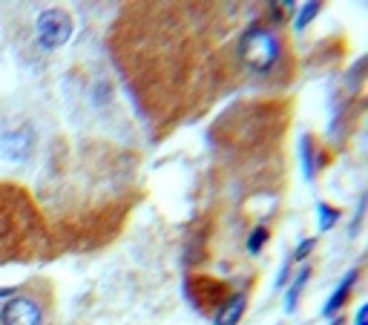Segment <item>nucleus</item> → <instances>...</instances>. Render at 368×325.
<instances>
[{
  "label": "nucleus",
  "instance_id": "f257e3e1",
  "mask_svg": "<svg viewBox=\"0 0 368 325\" xmlns=\"http://www.w3.org/2000/svg\"><path fill=\"white\" fill-rule=\"evenodd\" d=\"M49 253V230L35 202L0 184V262H35Z\"/></svg>",
  "mask_w": 368,
  "mask_h": 325
},
{
  "label": "nucleus",
  "instance_id": "f03ea898",
  "mask_svg": "<svg viewBox=\"0 0 368 325\" xmlns=\"http://www.w3.org/2000/svg\"><path fill=\"white\" fill-rule=\"evenodd\" d=\"M282 52L285 46L279 32H274V27H265V23H251L239 35V43H236V58L244 63L248 73H256V75L274 73Z\"/></svg>",
  "mask_w": 368,
  "mask_h": 325
},
{
  "label": "nucleus",
  "instance_id": "7ed1b4c3",
  "mask_svg": "<svg viewBox=\"0 0 368 325\" xmlns=\"http://www.w3.org/2000/svg\"><path fill=\"white\" fill-rule=\"evenodd\" d=\"M0 325H49L43 288H27L0 305Z\"/></svg>",
  "mask_w": 368,
  "mask_h": 325
},
{
  "label": "nucleus",
  "instance_id": "20e7f679",
  "mask_svg": "<svg viewBox=\"0 0 368 325\" xmlns=\"http://www.w3.org/2000/svg\"><path fill=\"white\" fill-rule=\"evenodd\" d=\"M35 32H38V43L43 46V50L55 52L72 38V17L64 9H46V12L38 15Z\"/></svg>",
  "mask_w": 368,
  "mask_h": 325
},
{
  "label": "nucleus",
  "instance_id": "39448f33",
  "mask_svg": "<svg viewBox=\"0 0 368 325\" xmlns=\"http://www.w3.org/2000/svg\"><path fill=\"white\" fill-rule=\"evenodd\" d=\"M187 296L190 303L199 308V311H219V305L230 296L225 282H216V280H205V276H196V280L187 282Z\"/></svg>",
  "mask_w": 368,
  "mask_h": 325
},
{
  "label": "nucleus",
  "instance_id": "423d86ee",
  "mask_svg": "<svg viewBox=\"0 0 368 325\" xmlns=\"http://www.w3.org/2000/svg\"><path fill=\"white\" fill-rule=\"evenodd\" d=\"M32 147H35V135H32L29 127L9 130L3 138H0V153H3V158L12 161V165H23V161H29Z\"/></svg>",
  "mask_w": 368,
  "mask_h": 325
},
{
  "label": "nucleus",
  "instance_id": "0eeeda50",
  "mask_svg": "<svg viewBox=\"0 0 368 325\" xmlns=\"http://www.w3.org/2000/svg\"><path fill=\"white\" fill-rule=\"evenodd\" d=\"M244 305H248V294H244V291L230 294L225 303L219 305V311L213 317V325H239V319L244 314Z\"/></svg>",
  "mask_w": 368,
  "mask_h": 325
},
{
  "label": "nucleus",
  "instance_id": "6e6552de",
  "mask_svg": "<svg viewBox=\"0 0 368 325\" xmlns=\"http://www.w3.org/2000/svg\"><path fill=\"white\" fill-rule=\"evenodd\" d=\"M357 276H360L357 268H351V271L346 273V280L339 282V288L331 294V299L323 305V317H337V314L342 311V305H346V303H348V296H351V288H354V282H357Z\"/></svg>",
  "mask_w": 368,
  "mask_h": 325
},
{
  "label": "nucleus",
  "instance_id": "1a4fd4ad",
  "mask_svg": "<svg viewBox=\"0 0 368 325\" xmlns=\"http://www.w3.org/2000/svg\"><path fill=\"white\" fill-rule=\"evenodd\" d=\"M308 276H311V268H302L297 276H293V285H290V291H288V296H285V311H288V314L297 308L300 294H302V288H305V282H308Z\"/></svg>",
  "mask_w": 368,
  "mask_h": 325
},
{
  "label": "nucleus",
  "instance_id": "9d476101",
  "mask_svg": "<svg viewBox=\"0 0 368 325\" xmlns=\"http://www.w3.org/2000/svg\"><path fill=\"white\" fill-rule=\"evenodd\" d=\"M320 9H323V3H316V0H311V3H305L302 9H300V15L297 17H293V29H305L308 27V23L316 17V15H320Z\"/></svg>",
  "mask_w": 368,
  "mask_h": 325
},
{
  "label": "nucleus",
  "instance_id": "9b49d317",
  "mask_svg": "<svg viewBox=\"0 0 368 325\" xmlns=\"http://www.w3.org/2000/svg\"><path fill=\"white\" fill-rule=\"evenodd\" d=\"M320 230H331L337 222H339V216H342V211H337V207H331L328 202H320Z\"/></svg>",
  "mask_w": 368,
  "mask_h": 325
},
{
  "label": "nucleus",
  "instance_id": "f8f14e48",
  "mask_svg": "<svg viewBox=\"0 0 368 325\" xmlns=\"http://www.w3.org/2000/svg\"><path fill=\"white\" fill-rule=\"evenodd\" d=\"M311 147H314V138L302 135L300 153H302V173H305V179H314V153H311Z\"/></svg>",
  "mask_w": 368,
  "mask_h": 325
},
{
  "label": "nucleus",
  "instance_id": "ddd939ff",
  "mask_svg": "<svg viewBox=\"0 0 368 325\" xmlns=\"http://www.w3.org/2000/svg\"><path fill=\"white\" fill-rule=\"evenodd\" d=\"M265 242H267V227L259 225V227L251 230V236H248V250H251V253H259Z\"/></svg>",
  "mask_w": 368,
  "mask_h": 325
},
{
  "label": "nucleus",
  "instance_id": "4468645a",
  "mask_svg": "<svg viewBox=\"0 0 368 325\" xmlns=\"http://www.w3.org/2000/svg\"><path fill=\"white\" fill-rule=\"evenodd\" d=\"M314 245H316L314 239H305V242H302V245L297 248V253H293V257H297V259H305V257H308V253L314 250Z\"/></svg>",
  "mask_w": 368,
  "mask_h": 325
},
{
  "label": "nucleus",
  "instance_id": "2eb2a0df",
  "mask_svg": "<svg viewBox=\"0 0 368 325\" xmlns=\"http://www.w3.org/2000/svg\"><path fill=\"white\" fill-rule=\"evenodd\" d=\"M288 268H290V259H285L282 262V268H279V276H277V291L285 285V280H288Z\"/></svg>",
  "mask_w": 368,
  "mask_h": 325
},
{
  "label": "nucleus",
  "instance_id": "dca6fc26",
  "mask_svg": "<svg viewBox=\"0 0 368 325\" xmlns=\"http://www.w3.org/2000/svg\"><path fill=\"white\" fill-rule=\"evenodd\" d=\"M354 325H368V308H365V305L357 311V322H354Z\"/></svg>",
  "mask_w": 368,
  "mask_h": 325
},
{
  "label": "nucleus",
  "instance_id": "f3484780",
  "mask_svg": "<svg viewBox=\"0 0 368 325\" xmlns=\"http://www.w3.org/2000/svg\"><path fill=\"white\" fill-rule=\"evenodd\" d=\"M331 325H348L346 317H331Z\"/></svg>",
  "mask_w": 368,
  "mask_h": 325
},
{
  "label": "nucleus",
  "instance_id": "a211bd4d",
  "mask_svg": "<svg viewBox=\"0 0 368 325\" xmlns=\"http://www.w3.org/2000/svg\"><path fill=\"white\" fill-rule=\"evenodd\" d=\"M3 296H12V288H0V299Z\"/></svg>",
  "mask_w": 368,
  "mask_h": 325
}]
</instances>
